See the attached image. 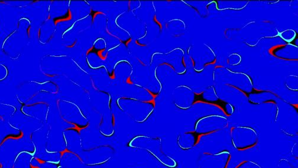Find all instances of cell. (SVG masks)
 <instances>
[{
    "label": "cell",
    "instance_id": "13",
    "mask_svg": "<svg viewBox=\"0 0 298 168\" xmlns=\"http://www.w3.org/2000/svg\"><path fill=\"white\" fill-rule=\"evenodd\" d=\"M241 62V57L238 53L230 54L226 58V63L231 66L239 65Z\"/></svg>",
    "mask_w": 298,
    "mask_h": 168
},
{
    "label": "cell",
    "instance_id": "12",
    "mask_svg": "<svg viewBox=\"0 0 298 168\" xmlns=\"http://www.w3.org/2000/svg\"><path fill=\"white\" fill-rule=\"evenodd\" d=\"M279 36L285 42H292L296 36V33L292 29H288L279 33Z\"/></svg>",
    "mask_w": 298,
    "mask_h": 168
},
{
    "label": "cell",
    "instance_id": "7",
    "mask_svg": "<svg viewBox=\"0 0 298 168\" xmlns=\"http://www.w3.org/2000/svg\"><path fill=\"white\" fill-rule=\"evenodd\" d=\"M195 101V93L189 87L181 85L177 87L174 91L175 105L181 109L186 110L191 107Z\"/></svg>",
    "mask_w": 298,
    "mask_h": 168
},
{
    "label": "cell",
    "instance_id": "2",
    "mask_svg": "<svg viewBox=\"0 0 298 168\" xmlns=\"http://www.w3.org/2000/svg\"><path fill=\"white\" fill-rule=\"evenodd\" d=\"M129 146L150 152L155 158L167 167L173 168L177 166L176 162L163 152L162 141L159 138L140 136L134 138L130 142Z\"/></svg>",
    "mask_w": 298,
    "mask_h": 168
},
{
    "label": "cell",
    "instance_id": "14",
    "mask_svg": "<svg viewBox=\"0 0 298 168\" xmlns=\"http://www.w3.org/2000/svg\"><path fill=\"white\" fill-rule=\"evenodd\" d=\"M286 86L292 90H297V77L295 75H289L286 81Z\"/></svg>",
    "mask_w": 298,
    "mask_h": 168
},
{
    "label": "cell",
    "instance_id": "5",
    "mask_svg": "<svg viewBox=\"0 0 298 168\" xmlns=\"http://www.w3.org/2000/svg\"><path fill=\"white\" fill-rule=\"evenodd\" d=\"M226 118L220 115H209L199 119L196 123L195 132L200 138L221 131L228 127Z\"/></svg>",
    "mask_w": 298,
    "mask_h": 168
},
{
    "label": "cell",
    "instance_id": "19",
    "mask_svg": "<svg viewBox=\"0 0 298 168\" xmlns=\"http://www.w3.org/2000/svg\"><path fill=\"white\" fill-rule=\"evenodd\" d=\"M34 159H35V160H36L38 162V163H39L40 165H43V164L46 163V161H45L44 160H42V159H41L40 158H35Z\"/></svg>",
    "mask_w": 298,
    "mask_h": 168
},
{
    "label": "cell",
    "instance_id": "3",
    "mask_svg": "<svg viewBox=\"0 0 298 168\" xmlns=\"http://www.w3.org/2000/svg\"><path fill=\"white\" fill-rule=\"evenodd\" d=\"M190 62L197 72H201L208 65L217 62V56L212 48L204 43L191 44L188 50Z\"/></svg>",
    "mask_w": 298,
    "mask_h": 168
},
{
    "label": "cell",
    "instance_id": "15",
    "mask_svg": "<svg viewBox=\"0 0 298 168\" xmlns=\"http://www.w3.org/2000/svg\"><path fill=\"white\" fill-rule=\"evenodd\" d=\"M234 168H262L257 163L251 160H244L237 165Z\"/></svg>",
    "mask_w": 298,
    "mask_h": 168
},
{
    "label": "cell",
    "instance_id": "21",
    "mask_svg": "<svg viewBox=\"0 0 298 168\" xmlns=\"http://www.w3.org/2000/svg\"><path fill=\"white\" fill-rule=\"evenodd\" d=\"M3 165L1 162H0V168H3Z\"/></svg>",
    "mask_w": 298,
    "mask_h": 168
},
{
    "label": "cell",
    "instance_id": "22",
    "mask_svg": "<svg viewBox=\"0 0 298 168\" xmlns=\"http://www.w3.org/2000/svg\"><path fill=\"white\" fill-rule=\"evenodd\" d=\"M13 168H14V166H13Z\"/></svg>",
    "mask_w": 298,
    "mask_h": 168
},
{
    "label": "cell",
    "instance_id": "11",
    "mask_svg": "<svg viewBox=\"0 0 298 168\" xmlns=\"http://www.w3.org/2000/svg\"><path fill=\"white\" fill-rule=\"evenodd\" d=\"M202 97L208 102H215L218 100V96L213 86L209 87L202 94Z\"/></svg>",
    "mask_w": 298,
    "mask_h": 168
},
{
    "label": "cell",
    "instance_id": "4",
    "mask_svg": "<svg viewBox=\"0 0 298 168\" xmlns=\"http://www.w3.org/2000/svg\"><path fill=\"white\" fill-rule=\"evenodd\" d=\"M230 137L234 148L244 151L257 146L258 135L256 131L248 126H234L230 129Z\"/></svg>",
    "mask_w": 298,
    "mask_h": 168
},
{
    "label": "cell",
    "instance_id": "6",
    "mask_svg": "<svg viewBox=\"0 0 298 168\" xmlns=\"http://www.w3.org/2000/svg\"><path fill=\"white\" fill-rule=\"evenodd\" d=\"M202 160L207 168H227L231 161V154L226 150L212 153L204 152L202 153Z\"/></svg>",
    "mask_w": 298,
    "mask_h": 168
},
{
    "label": "cell",
    "instance_id": "1",
    "mask_svg": "<svg viewBox=\"0 0 298 168\" xmlns=\"http://www.w3.org/2000/svg\"><path fill=\"white\" fill-rule=\"evenodd\" d=\"M213 81L217 85L230 87L247 93L252 92L253 89L252 81L248 75L221 66H217L214 70Z\"/></svg>",
    "mask_w": 298,
    "mask_h": 168
},
{
    "label": "cell",
    "instance_id": "20",
    "mask_svg": "<svg viewBox=\"0 0 298 168\" xmlns=\"http://www.w3.org/2000/svg\"><path fill=\"white\" fill-rule=\"evenodd\" d=\"M30 168H40L39 166H35V165H33L31 163H30Z\"/></svg>",
    "mask_w": 298,
    "mask_h": 168
},
{
    "label": "cell",
    "instance_id": "16",
    "mask_svg": "<svg viewBox=\"0 0 298 168\" xmlns=\"http://www.w3.org/2000/svg\"><path fill=\"white\" fill-rule=\"evenodd\" d=\"M23 137H24V133H23V132L21 130H20V133L18 134V135H8L6 137H5L3 139V140H2L1 143H0V147H1L3 145V144L6 141H7L8 140L12 139V140H18L21 139Z\"/></svg>",
    "mask_w": 298,
    "mask_h": 168
},
{
    "label": "cell",
    "instance_id": "18",
    "mask_svg": "<svg viewBox=\"0 0 298 168\" xmlns=\"http://www.w3.org/2000/svg\"><path fill=\"white\" fill-rule=\"evenodd\" d=\"M234 111V107H233V106L231 104L227 103V104L225 105V111L224 112H225V114L226 115H228V116L231 115L233 114Z\"/></svg>",
    "mask_w": 298,
    "mask_h": 168
},
{
    "label": "cell",
    "instance_id": "9",
    "mask_svg": "<svg viewBox=\"0 0 298 168\" xmlns=\"http://www.w3.org/2000/svg\"><path fill=\"white\" fill-rule=\"evenodd\" d=\"M200 137L195 135L194 131L182 133L178 136L177 145L182 150H190L194 148L199 143Z\"/></svg>",
    "mask_w": 298,
    "mask_h": 168
},
{
    "label": "cell",
    "instance_id": "10",
    "mask_svg": "<svg viewBox=\"0 0 298 168\" xmlns=\"http://www.w3.org/2000/svg\"><path fill=\"white\" fill-rule=\"evenodd\" d=\"M275 95L269 92H263L258 94H252L249 96V100L256 104H263L267 101H270L273 100Z\"/></svg>",
    "mask_w": 298,
    "mask_h": 168
},
{
    "label": "cell",
    "instance_id": "8",
    "mask_svg": "<svg viewBox=\"0 0 298 168\" xmlns=\"http://www.w3.org/2000/svg\"><path fill=\"white\" fill-rule=\"evenodd\" d=\"M269 52L272 56L281 59H297V46L290 43L274 46L270 49Z\"/></svg>",
    "mask_w": 298,
    "mask_h": 168
},
{
    "label": "cell",
    "instance_id": "17",
    "mask_svg": "<svg viewBox=\"0 0 298 168\" xmlns=\"http://www.w3.org/2000/svg\"><path fill=\"white\" fill-rule=\"evenodd\" d=\"M8 72L7 68L3 64H0V81H3L6 78L8 75Z\"/></svg>",
    "mask_w": 298,
    "mask_h": 168
}]
</instances>
